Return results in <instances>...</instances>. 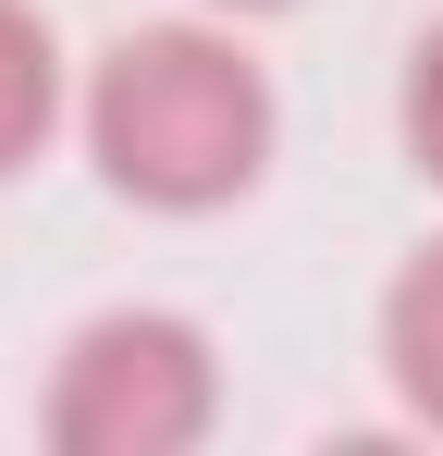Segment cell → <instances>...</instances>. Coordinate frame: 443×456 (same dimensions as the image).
<instances>
[{"mask_svg":"<svg viewBox=\"0 0 443 456\" xmlns=\"http://www.w3.org/2000/svg\"><path fill=\"white\" fill-rule=\"evenodd\" d=\"M394 111H407V160L443 185V25L407 50V99H394Z\"/></svg>","mask_w":443,"mask_h":456,"instance_id":"obj_5","label":"cell"},{"mask_svg":"<svg viewBox=\"0 0 443 456\" xmlns=\"http://www.w3.org/2000/svg\"><path fill=\"white\" fill-rule=\"evenodd\" d=\"M62 124V37L37 25V0H0V173L50 149Z\"/></svg>","mask_w":443,"mask_h":456,"instance_id":"obj_4","label":"cell"},{"mask_svg":"<svg viewBox=\"0 0 443 456\" xmlns=\"http://www.w3.org/2000/svg\"><path fill=\"white\" fill-rule=\"evenodd\" d=\"M222 419L210 333L173 308H99L50 370V444L62 456H185Z\"/></svg>","mask_w":443,"mask_h":456,"instance_id":"obj_2","label":"cell"},{"mask_svg":"<svg viewBox=\"0 0 443 456\" xmlns=\"http://www.w3.org/2000/svg\"><path fill=\"white\" fill-rule=\"evenodd\" d=\"M382 382H394L407 419H431V432H443V234L382 284Z\"/></svg>","mask_w":443,"mask_h":456,"instance_id":"obj_3","label":"cell"},{"mask_svg":"<svg viewBox=\"0 0 443 456\" xmlns=\"http://www.w3.org/2000/svg\"><path fill=\"white\" fill-rule=\"evenodd\" d=\"M222 12H284V0H222Z\"/></svg>","mask_w":443,"mask_h":456,"instance_id":"obj_6","label":"cell"},{"mask_svg":"<svg viewBox=\"0 0 443 456\" xmlns=\"http://www.w3.org/2000/svg\"><path fill=\"white\" fill-rule=\"evenodd\" d=\"M86 149L136 210H222L271 160V75L222 25H136L86 75Z\"/></svg>","mask_w":443,"mask_h":456,"instance_id":"obj_1","label":"cell"}]
</instances>
